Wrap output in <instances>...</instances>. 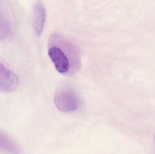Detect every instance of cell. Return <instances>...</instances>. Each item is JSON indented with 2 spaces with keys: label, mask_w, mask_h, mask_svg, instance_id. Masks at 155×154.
Returning a JSON list of instances; mask_svg holds the SVG:
<instances>
[{
  "label": "cell",
  "mask_w": 155,
  "mask_h": 154,
  "mask_svg": "<svg viewBox=\"0 0 155 154\" xmlns=\"http://www.w3.org/2000/svg\"><path fill=\"white\" fill-rule=\"evenodd\" d=\"M60 43L51 39L48 49V55L55 68L61 74L71 73V66H74V61L78 62V57L74 47L61 36L57 35Z\"/></svg>",
  "instance_id": "cell-1"
},
{
  "label": "cell",
  "mask_w": 155,
  "mask_h": 154,
  "mask_svg": "<svg viewBox=\"0 0 155 154\" xmlns=\"http://www.w3.org/2000/svg\"><path fill=\"white\" fill-rule=\"evenodd\" d=\"M54 102L57 108L63 112L75 111L81 105L77 93L69 87H64L57 90L54 95Z\"/></svg>",
  "instance_id": "cell-2"
},
{
  "label": "cell",
  "mask_w": 155,
  "mask_h": 154,
  "mask_svg": "<svg viewBox=\"0 0 155 154\" xmlns=\"http://www.w3.org/2000/svg\"><path fill=\"white\" fill-rule=\"evenodd\" d=\"M19 84L17 75L0 61V92H12L17 89Z\"/></svg>",
  "instance_id": "cell-3"
},
{
  "label": "cell",
  "mask_w": 155,
  "mask_h": 154,
  "mask_svg": "<svg viewBox=\"0 0 155 154\" xmlns=\"http://www.w3.org/2000/svg\"><path fill=\"white\" fill-rule=\"evenodd\" d=\"M45 8L41 1L35 5L33 11V25L35 32L36 35H40L42 32L45 20Z\"/></svg>",
  "instance_id": "cell-4"
},
{
  "label": "cell",
  "mask_w": 155,
  "mask_h": 154,
  "mask_svg": "<svg viewBox=\"0 0 155 154\" xmlns=\"http://www.w3.org/2000/svg\"><path fill=\"white\" fill-rule=\"evenodd\" d=\"M0 152L4 154H21L17 145L5 134L0 131Z\"/></svg>",
  "instance_id": "cell-5"
},
{
  "label": "cell",
  "mask_w": 155,
  "mask_h": 154,
  "mask_svg": "<svg viewBox=\"0 0 155 154\" xmlns=\"http://www.w3.org/2000/svg\"><path fill=\"white\" fill-rule=\"evenodd\" d=\"M10 33V28L9 24L5 20L1 17L0 18V40L4 39Z\"/></svg>",
  "instance_id": "cell-6"
},
{
  "label": "cell",
  "mask_w": 155,
  "mask_h": 154,
  "mask_svg": "<svg viewBox=\"0 0 155 154\" xmlns=\"http://www.w3.org/2000/svg\"><path fill=\"white\" fill-rule=\"evenodd\" d=\"M1 17H1V11H0V18H1Z\"/></svg>",
  "instance_id": "cell-7"
},
{
  "label": "cell",
  "mask_w": 155,
  "mask_h": 154,
  "mask_svg": "<svg viewBox=\"0 0 155 154\" xmlns=\"http://www.w3.org/2000/svg\"><path fill=\"white\" fill-rule=\"evenodd\" d=\"M154 140H155V134L154 135Z\"/></svg>",
  "instance_id": "cell-8"
}]
</instances>
